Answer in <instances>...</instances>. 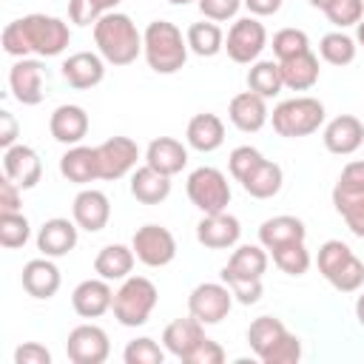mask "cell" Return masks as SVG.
<instances>
[{"label": "cell", "mask_w": 364, "mask_h": 364, "mask_svg": "<svg viewBox=\"0 0 364 364\" xmlns=\"http://www.w3.org/2000/svg\"><path fill=\"white\" fill-rule=\"evenodd\" d=\"M242 236V225L233 213L222 210V213H202L199 225H196V242L208 250H228L239 242Z\"/></svg>", "instance_id": "13"}, {"label": "cell", "mask_w": 364, "mask_h": 364, "mask_svg": "<svg viewBox=\"0 0 364 364\" xmlns=\"http://www.w3.org/2000/svg\"><path fill=\"white\" fill-rule=\"evenodd\" d=\"M228 117H230V122H233L239 131H245V134H256V131H262L264 122L270 119L267 100L259 97V94H253V91L247 88V91H242V94H236V97L230 100V105H228Z\"/></svg>", "instance_id": "20"}, {"label": "cell", "mask_w": 364, "mask_h": 364, "mask_svg": "<svg viewBox=\"0 0 364 364\" xmlns=\"http://www.w3.org/2000/svg\"><path fill=\"white\" fill-rule=\"evenodd\" d=\"M358 196H364V159L344 165L336 188H333V205L338 210L341 205H347L350 199H358Z\"/></svg>", "instance_id": "37"}, {"label": "cell", "mask_w": 364, "mask_h": 364, "mask_svg": "<svg viewBox=\"0 0 364 364\" xmlns=\"http://www.w3.org/2000/svg\"><path fill=\"white\" fill-rule=\"evenodd\" d=\"M60 71H63V80L71 88L85 91V88H94L105 80V60H102L100 51L97 54L94 51H77V54L63 60Z\"/></svg>", "instance_id": "17"}, {"label": "cell", "mask_w": 364, "mask_h": 364, "mask_svg": "<svg viewBox=\"0 0 364 364\" xmlns=\"http://www.w3.org/2000/svg\"><path fill=\"white\" fill-rule=\"evenodd\" d=\"M355 43H358V46H364V17L355 23Z\"/></svg>", "instance_id": "57"}, {"label": "cell", "mask_w": 364, "mask_h": 364, "mask_svg": "<svg viewBox=\"0 0 364 364\" xmlns=\"http://www.w3.org/2000/svg\"><path fill=\"white\" fill-rule=\"evenodd\" d=\"M324 14L338 28L355 26L364 17V0H330V6L324 9Z\"/></svg>", "instance_id": "46"}, {"label": "cell", "mask_w": 364, "mask_h": 364, "mask_svg": "<svg viewBox=\"0 0 364 364\" xmlns=\"http://www.w3.org/2000/svg\"><path fill=\"white\" fill-rule=\"evenodd\" d=\"M290 330L284 327V321L282 318H276V316H259V318H253L250 321V327H247V344H250V350L259 355V361L287 336Z\"/></svg>", "instance_id": "32"}, {"label": "cell", "mask_w": 364, "mask_h": 364, "mask_svg": "<svg viewBox=\"0 0 364 364\" xmlns=\"http://www.w3.org/2000/svg\"><path fill=\"white\" fill-rule=\"evenodd\" d=\"M131 196L142 205H159L171 196V176L159 173L151 165L134 168L131 173Z\"/></svg>", "instance_id": "28"}, {"label": "cell", "mask_w": 364, "mask_h": 364, "mask_svg": "<svg viewBox=\"0 0 364 364\" xmlns=\"http://www.w3.org/2000/svg\"><path fill=\"white\" fill-rule=\"evenodd\" d=\"M31 236V225L28 219L14 210V213H0V245L6 250H14V247H23Z\"/></svg>", "instance_id": "39"}, {"label": "cell", "mask_w": 364, "mask_h": 364, "mask_svg": "<svg viewBox=\"0 0 364 364\" xmlns=\"http://www.w3.org/2000/svg\"><path fill=\"white\" fill-rule=\"evenodd\" d=\"M282 80H284V88L290 91H307L318 82V57L313 51H304V54H296L290 60H282Z\"/></svg>", "instance_id": "31"}, {"label": "cell", "mask_w": 364, "mask_h": 364, "mask_svg": "<svg viewBox=\"0 0 364 364\" xmlns=\"http://www.w3.org/2000/svg\"><path fill=\"white\" fill-rule=\"evenodd\" d=\"M267 270V247L264 245H239L219 276H236V279H262Z\"/></svg>", "instance_id": "29"}, {"label": "cell", "mask_w": 364, "mask_h": 364, "mask_svg": "<svg viewBox=\"0 0 364 364\" xmlns=\"http://www.w3.org/2000/svg\"><path fill=\"white\" fill-rule=\"evenodd\" d=\"M65 353L74 364H102L111 353L108 333L100 324H77L65 338Z\"/></svg>", "instance_id": "11"}, {"label": "cell", "mask_w": 364, "mask_h": 364, "mask_svg": "<svg viewBox=\"0 0 364 364\" xmlns=\"http://www.w3.org/2000/svg\"><path fill=\"white\" fill-rule=\"evenodd\" d=\"M353 256V250L341 242V239H327L321 247H318V256H316V264H318V273L324 279H330L347 259Z\"/></svg>", "instance_id": "43"}, {"label": "cell", "mask_w": 364, "mask_h": 364, "mask_svg": "<svg viewBox=\"0 0 364 364\" xmlns=\"http://www.w3.org/2000/svg\"><path fill=\"white\" fill-rule=\"evenodd\" d=\"M122 0H68V20L77 26H94L102 14L114 11Z\"/></svg>", "instance_id": "40"}, {"label": "cell", "mask_w": 364, "mask_h": 364, "mask_svg": "<svg viewBox=\"0 0 364 364\" xmlns=\"http://www.w3.org/2000/svg\"><path fill=\"white\" fill-rule=\"evenodd\" d=\"M262 159H264V156H262L259 148H253V145H239V148H233L230 156H228V171H230V176H233L236 182H245L247 173H250Z\"/></svg>", "instance_id": "45"}, {"label": "cell", "mask_w": 364, "mask_h": 364, "mask_svg": "<svg viewBox=\"0 0 364 364\" xmlns=\"http://www.w3.org/2000/svg\"><path fill=\"white\" fill-rule=\"evenodd\" d=\"M60 173L74 185H88L100 179L97 151L88 145H68V151L60 156Z\"/></svg>", "instance_id": "25"}, {"label": "cell", "mask_w": 364, "mask_h": 364, "mask_svg": "<svg viewBox=\"0 0 364 364\" xmlns=\"http://www.w3.org/2000/svg\"><path fill=\"white\" fill-rule=\"evenodd\" d=\"M185 191H188L191 205L202 213H222L230 205V182L213 165H202V168L191 171Z\"/></svg>", "instance_id": "6"}, {"label": "cell", "mask_w": 364, "mask_h": 364, "mask_svg": "<svg viewBox=\"0 0 364 364\" xmlns=\"http://www.w3.org/2000/svg\"><path fill=\"white\" fill-rule=\"evenodd\" d=\"M273 264L287 273V276H304L310 270V250L304 247V242H287L270 250Z\"/></svg>", "instance_id": "38"}, {"label": "cell", "mask_w": 364, "mask_h": 364, "mask_svg": "<svg viewBox=\"0 0 364 364\" xmlns=\"http://www.w3.org/2000/svg\"><path fill=\"white\" fill-rule=\"evenodd\" d=\"M185 139L193 151L199 154H213L216 148H222L225 142V122L216 117V114H193L188 128H185Z\"/></svg>", "instance_id": "24"}, {"label": "cell", "mask_w": 364, "mask_h": 364, "mask_svg": "<svg viewBox=\"0 0 364 364\" xmlns=\"http://www.w3.org/2000/svg\"><path fill=\"white\" fill-rule=\"evenodd\" d=\"M188 48L196 57H216L225 48V34L213 20H202V23H191L188 26Z\"/></svg>", "instance_id": "35"}, {"label": "cell", "mask_w": 364, "mask_h": 364, "mask_svg": "<svg viewBox=\"0 0 364 364\" xmlns=\"http://www.w3.org/2000/svg\"><path fill=\"white\" fill-rule=\"evenodd\" d=\"M270 122H273V131L279 136H287V139L310 136L324 122V102L316 100V97H293V100H284V102H279L273 108Z\"/></svg>", "instance_id": "5"}, {"label": "cell", "mask_w": 364, "mask_h": 364, "mask_svg": "<svg viewBox=\"0 0 364 364\" xmlns=\"http://www.w3.org/2000/svg\"><path fill=\"white\" fill-rule=\"evenodd\" d=\"M202 338H205V324L196 321L193 316L176 318V321H171V324L162 330V347H165L171 355H176L179 361H182Z\"/></svg>", "instance_id": "27"}, {"label": "cell", "mask_w": 364, "mask_h": 364, "mask_svg": "<svg viewBox=\"0 0 364 364\" xmlns=\"http://www.w3.org/2000/svg\"><path fill=\"white\" fill-rule=\"evenodd\" d=\"M355 51H358V43H355V37L344 34V28L324 34L318 43V54L330 65H350L355 60Z\"/></svg>", "instance_id": "36"}, {"label": "cell", "mask_w": 364, "mask_h": 364, "mask_svg": "<svg viewBox=\"0 0 364 364\" xmlns=\"http://www.w3.org/2000/svg\"><path fill=\"white\" fill-rule=\"evenodd\" d=\"M233 301L236 299L225 282H202L188 296V313L208 327V324H219L222 318H228Z\"/></svg>", "instance_id": "7"}, {"label": "cell", "mask_w": 364, "mask_h": 364, "mask_svg": "<svg viewBox=\"0 0 364 364\" xmlns=\"http://www.w3.org/2000/svg\"><path fill=\"white\" fill-rule=\"evenodd\" d=\"M338 293H355L361 284H364V262L353 253L330 279H327Z\"/></svg>", "instance_id": "44"}, {"label": "cell", "mask_w": 364, "mask_h": 364, "mask_svg": "<svg viewBox=\"0 0 364 364\" xmlns=\"http://www.w3.org/2000/svg\"><path fill=\"white\" fill-rule=\"evenodd\" d=\"M111 304H114V290H111V282L102 276L80 282L71 293V307L82 318H100L111 310Z\"/></svg>", "instance_id": "16"}, {"label": "cell", "mask_w": 364, "mask_h": 364, "mask_svg": "<svg viewBox=\"0 0 364 364\" xmlns=\"http://www.w3.org/2000/svg\"><path fill=\"white\" fill-rule=\"evenodd\" d=\"M355 318H358V324L364 327V293L355 299Z\"/></svg>", "instance_id": "56"}, {"label": "cell", "mask_w": 364, "mask_h": 364, "mask_svg": "<svg viewBox=\"0 0 364 364\" xmlns=\"http://www.w3.org/2000/svg\"><path fill=\"white\" fill-rule=\"evenodd\" d=\"M122 361L125 364H162L165 361V350L154 338L142 336V338H134V341L125 344Z\"/></svg>", "instance_id": "42"}, {"label": "cell", "mask_w": 364, "mask_h": 364, "mask_svg": "<svg viewBox=\"0 0 364 364\" xmlns=\"http://www.w3.org/2000/svg\"><path fill=\"white\" fill-rule=\"evenodd\" d=\"M145 165L156 168L165 176H176L188 165V148L173 136H156L145 148Z\"/></svg>", "instance_id": "23"}, {"label": "cell", "mask_w": 364, "mask_h": 364, "mask_svg": "<svg viewBox=\"0 0 364 364\" xmlns=\"http://www.w3.org/2000/svg\"><path fill=\"white\" fill-rule=\"evenodd\" d=\"M324 148L338 156H350L364 145V122L353 114H338L324 125Z\"/></svg>", "instance_id": "14"}, {"label": "cell", "mask_w": 364, "mask_h": 364, "mask_svg": "<svg viewBox=\"0 0 364 364\" xmlns=\"http://www.w3.org/2000/svg\"><path fill=\"white\" fill-rule=\"evenodd\" d=\"M299 358H301V341H299V336L287 333L262 361L264 364H296Z\"/></svg>", "instance_id": "49"}, {"label": "cell", "mask_w": 364, "mask_h": 364, "mask_svg": "<svg viewBox=\"0 0 364 364\" xmlns=\"http://www.w3.org/2000/svg\"><path fill=\"white\" fill-rule=\"evenodd\" d=\"M196 6H199L205 20L225 23V20H233L245 3L242 0H196Z\"/></svg>", "instance_id": "47"}, {"label": "cell", "mask_w": 364, "mask_h": 364, "mask_svg": "<svg viewBox=\"0 0 364 364\" xmlns=\"http://www.w3.org/2000/svg\"><path fill=\"white\" fill-rule=\"evenodd\" d=\"M46 80H48V74H46V68H43L40 60L20 57V60L11 65V71H9L11 97H14L20 105H40L43 97H46V91H43Z\"/></svg>", "instance_id": "12"}, {"label": "cell", "mask_w": 364, "mask_h": 364, "mask_svg": "<svg viewBox=\"0 0 364 364\" xmlns=\"http://www.w3.org/2000/svg\"><path fill=\"white\" fill-rule=\"evenodd\" d=\"M307 239V228L299 216H290V213H279V216H270L259 225V245H264L267 250L279 247V245H287V242H304Z\"/></svg>", "instance_id": "26"}, {"label": "cell", "mask_w": 364, "mask_h": 364, "mask_svg": "<svg viewBox=\"0 0 364 364\" xmlns=\"http://www.w3.org/2000/svg\"><path fill=\"white\" fill-rule=\"evenodd\" d=\"M171 6H188V3H193V0H168Z\"/></svg>", "instance_id": "59"}, {"label": "cell", "mask_w": 364, "mask_h": 364, "mask_svg": "<svg viewBox=\"0 0 364 364\" xmlns=\"http://www.w3.org/2000/svg\"><path fill=\"white\" fill-rule=\"evenodd\" d=\"M20 282H23V290L31 299H51L60 290L63 276H60V267L48 256H40V259H31V262L23 264Z\"/></svg>", "instance_id": "21"}, {"label": "cell", "mask_w": 364, "mask_h": 364, "mask_svg": "<svg viewBox=\"0 0 364 364\" xmlns=\"http://www.w3.org/2000/svg\"><path fill=\"white\" fill-rule=\"evenodd\" d=\"M159 301V290L151 279L145 276H128L122 279V284L114 290V318L122 324V327H142L154 307Z\"/></svg>", "instance_id": "4"}, {"label": "cell", "mask_w": 364, "mask_h": 364, "mask_svg": "<svg viewBox=\"0 0 364 364\" xmlns=\"http://www.w3.org/2000/svg\"><path fill=\"white\" fill-rule=\"evenodd\" d=\"M247 88H250L253 94L264 97V100L279 97L282 88H284L279 60H276V63H273V60H256V63H250V68H247Z\"/></svg>", "instance_id": "34"}, {"label": "cell", "mask_w": 364, "mask_h": 364, "mask_svg": "<svg viewBox=\"0 0 364 364\" xmlns=\"http://www.w3.org/2000/svg\"><path fill=\"white\" fill-rule=\"evenodd\" d=\"M131 247L136 253V262H142L145 267H165L176 256L173 233L168 228H162V225H154V222L136 228V233L131 239Z\"/></svg>", "instance_id": "9"}, {"label": "cell", "mask_w": 364, "mask_h": 364, "mask_svg": "<svg viewBox=\"0 0 364 364\" xmlns=\"http://www.w3.org/2000/svg\"><path fill=\"white\" fill-rule=\"evenodd\" d=\"M20 185L14 182V179H9L6 173H3V179H0V213H14V210H20Z\"/></svg>", "instance_id": "53"}, {"label": "cell", "mask_w": 364, "mask_h": 364, "mask_svg": "<svg viewBox=\"0 0 364 364\" xmlns=\"http://www.w3.org/2000/svg\"><path fill=\"white\" fill-rule=\"evenodd\" d=\"M338 213H341V219L347 222L350 233H353V236H358V239H364V196L350 199L347 205H341V208H338Z\"/></svg>", "instance_id": "51"}, {"label": "cell", "mask_w": 364, "mask_h": 364, "mask_svg": "<svg viewBox=\"0 0 364 364\" xmlns=\"http://www.w3.org/2000/svg\"><path fill=\"white\" fill-rule=\"evenodd\" d=\"M77 230L80 225L71 219H63V216L46 219L37 230V250L48 259H60L77 247Z\"/></svg>", "instance_id": "19"}, {"label": "cell", "mask_w": 364, "mask_h": 364, "mask_svg": "<svg viewBox=\"0 0 364 364\" xmlns=\"http://www.w3.org/2000/svg\"><path fill=\"white\" fill-rule=\"evenodd\" d=\"M307 3H310L313 9H321V11H324V9L330 6V0H307Z\"/></svg>", "instance_id": "58"}, {"label": "cell", "mask_w": 364, "mask_h": 364, "mask_svg": "<svg viewBox=\"0 0 364 364\" xmlns=\"http://www.w3.org/2000/svg\"><path fill=\"white\" fill-rule=\"evenodd\" d=\"M3 173L9 179H14L23 191H31L40 176H43V162H40V154L31 148V145H23V142H14L11 148L3 151Z\"/></svg>", "instance_id": "15"}, {"label": "cell", "mask_w": 364, "mask_h": 364, "mask_svg": "<svg viewBox=\"0 0 364 364\" xmlns=\"http://www.w3.org/2000/svg\"><path fill=\"white\" fill-rule=\"evenodd\" d=\"M304 51H310L307 31H301V28H279L273 34V54H276L279 63L282 60H290L296 54H304Z\"/></svg>", "instance_id": "41"}, {"label": "cell", "mask_w": 364, "mask_h": 364, "mask_svg": "<svg viewBox=\"0 0 364 364\" xmlns=\"http://www.w3.org/2000/svg\"><path fill=\"white\" fill-rule=\"evenodd\" d=\"M264 46H267V28L256 17H239L225 37V51L239 65L256 63Z\"/></svg>", "instance_id": "8"}, {"label": "cell", "mask_w": 364, "mask_h": 364, "mask_svg": "<svg viewBox=\"0 0 364 364\" xmlns=\"http://www.w3.org/2000/svg\"><path fill=\"white\" fill-rule=\"evenodd\" d=\"M282 182H284L282 168H279L276 162H270V159H262V162L247 173V179L242 182V188H245V193H250L253 199H270V196H276V193L282 191Z\"/></svg>", "instance_id": "33"}, {"label": "cell", "mask_w": 364, "mask_h": 364, "mask_svg": "<svg viewBox=\"0 0 364 364\" xmlns=\"http://www.w3.org/2000/svg\"><path fill=\"white\" fill-rule=\"evenodd\" d=\"M182 361H185V364H222V361H225V350H222L219 341H213V338L205 336Z\"/></svg>", "instance_id": "50"}, {"label": "cell", "mask_w": 364, "mask_h": 364, "mask_svg": "<svg viewBox=\"0 0 364 364\" xmlns=\"http://www.w3.org/2000/svg\"><path fill=\"white\" fill-rule=\"evenodd\" d=\"M94 43L108 65H131L142 54V31L122 11H108L94 23Z\"/></svg>", "instance_id": "2"}, {"label": "cell", "mask_w": 364, "mask_h": 364, "mask_svg": "<svg viewBox=\"0 0 364 364\" xmlns=\"http://www.w3.org/2000/svg\"><path fill=\"white\" fill-rule=\"evenodd\" d=\"M134 262H136L134 247H128V245H105L94 259V273L108 279V282H122V279L131 276Z\"/></svg>", "instance_id": "30"}, {"label": "cell", "mask_w": 364, "mask_h": 364, "mask_svg": "<svg viewBox=\"0 0 364 364\" xmlns=\"http://www.w3.org/2000/svg\"><path fill=\"white\" fill-rule=\"evenodd\" d=\"M71 216L74 222L80 225V230H88V233H97L108 225L111 219V202L102 191L97 188H82L74 202H71Z\"/></svg>", "instance_id": "18"}, {"label": "cell", "mask_w": 364, "mask_h": 364, "mask_svg": "<svg viewBox=\"0 0 364 364\" xmlns=\"http://www.w3.org/2000/svg\"><path fill=\"white\" fill-rule=\"evenodd\" d=\"M253 17H270L282 9V0H242Z\"/></svg>", "instance_id": "55"}, {"label": "cell", "mask_w": 364, "mask_h": 364, "mask_svg": "<svg viewBox=\"0 0 364 364\" xmlns=\"http://www.w3.org/2000/svg\"><path fill=\"white\" fill-rule=\"evenodd\" d=\"M17 119H14V114L11 111H0V148L6 151V148H11L14 142H17Z\"/></svg>", "instance_id": "54"}, {"label": "cell", "mask_w": 364, "mask_h": 364, "mask_svg": "<svg viewBox=\"0 0 364 364\" xmlns=\"http://www.w3.org/2000/svg\"><path fill=\"white\" fill-rule=\"evenodd\" d=\"M48 131L57 142L63 145H80L82 136L88 134V114L82 105H57L51 119H48Z\"/></svg>", "instance_id": "22"}, {"label": "cell", "mask_w": 364, "mask_h": 364, "mask_svg": "<svg viewBox=\"0 0 364 364\" xmlns=\"http://www.w3.org/2000/svg\"><path fill=\"white\" fill-rule=\"evenodd\" d=\"M188 40L168 20H151L142 31V54L151 71L176 74L188 63Z\"/></svg>", "instance_id": "3"}, {"label": "cell", "mask_w": 364, "mask_h": 364, "mask_svg": "<svg viewBox=\"0 0 364 364\" xmlns=\"http://www.w3.org/2000/svg\"><path fill=\"white\" fill-rule=\"evenodd\" d=\"M97 165H100V179H122L125 173H134L136 159H139V145L131 136H111L100 142L97 148Z\"/></svg>", "instance_id": "10"}, {"label": "cell", "mask_w": 364, "mask_h": 364, "mask_svg": "<svg viewBox=\"0 0 364 364\" xmlns=\"http://www.w3.org/2000/svg\"><path fill=\"white\" fill-rule=\"evenodd\" d=\"M3 51L11 57H57L71 43V28L65 20L51 14H26L20 20H11L0 34Z\"/></svg>", "instance_id": "1"}, {"label": "cell", "mask_w": 364, "mask_h": 364, "mask_svg": "<svg viewBox=\"0 0 364 364\" xmlns=\"http://www.w3.org/2000/svg\"><path fill=\"white\" fill-rule=\"evenodd\" d=\"M222 282L230 287L233 299L239 304H256L262 299V279H236V276H222Z\"/></svg>", "instance_id": "48"}, {"label": "cell", "mask_w": 364, "mask_h": 364, "mask_svg": "<svg viewBox=\"0 0 364 364\" xmlns=\"http://www.w3.org/2000/svg\"><path fill=\"white\" fill-rule=\"evenodd\" d=\"M14 364H51V353L37 341H26L14 350Z\"/></svg>", "instance_id": "52"}]
</instances>
